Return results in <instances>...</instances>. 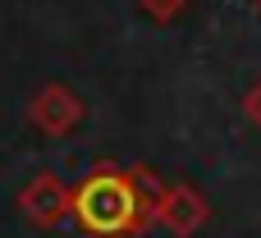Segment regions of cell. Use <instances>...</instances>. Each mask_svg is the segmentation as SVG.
<instances>
[{
  "mask_svg": "<svg viewBox=\"0 0 261 238\" xmlns=\"http://www.w3.org/2000/svg\"><path fill=\"white\" fill-rule=\"evenodd\" d=\"M18 216H23L32 229H60L64 220H73V188H69L60 174L41 170L37 179L23 183V193H18Z\"/></svg>",
  "mask_w": 261,
  "mask_h": 238,
  "instance_id": "obj_2",
  "label": "cell"
},
{
  "mask_svg": "<svg viewBox=\"0 0 261 238\" xmlns=\"http://www.w3.org/2000/svg\"><path fill=\"white\" fill-rule=\"evenodd\" d=\"M161 179L142 165H96L73 183V225L87 238H133L151 225Z\"/></svg>",
  "mask_w": 261,
  "mask_h": 238,
  "instance_id": "obj_1",
  "label": "cell"
},
{
  "mask_svg": "<svg viewBox=\"0 0 261 238\" xmlns=\"http://www.w3.org/2000/svg\"><path fill=\"white\" fill-rule=\"evenodd\" d=\"M142 9H147V14H156V18H170V14H179V9H184V0H142Z\"/></svg>",
  "mask_w": 261,
  "mask_h": 238,
  "instance_id": "obj_5",
  "label": "cell"
},
{
  "mask_svg": "<svg viewBox=\"0 0 261 238\" xmlns=\"http://www.w3.org/2000/svg\"><path fill=\"white\" fill-rule=\"evenodd\" d=\"M243 115H248V119H252V124L261 128V83L252 87V92H248V96H243Z\"/></svg>",
  "mask_w": 261,
  "mask_h": 238,
  "instance_id": "obj_6",
  "label": "cell"
},
{
  "mask_svg": "<svg viewBox=\"0 0 261 238\" xmlns=\"http://www.w3.org/2000/svg\"><path fill=\"white\" fill-rule=\"evenodd\" d=\"M28 119L41 128V133H50V138H64V133H73L78 124H83V101L69 92V87H41L37 96H32V105H28Z\"/></svg>",
  "mask_w": 261,
  "mask_h": 238,
  "instance_id": "obj_4",
  "label": "cell"
},
{
  "mask_svg": "<svg viewBox=\"0 0 261 238\" xmlns=\"http://www.w3.org/2000/svg\"><path fill=\"white\" fill-rule=\"evenodd\" d=\"M206 216H211V206L193 183H161L156 206H151V225H161L174 238H193L206 225Z\"/></svg>",
  "mask_w": 261,
  "mask_h": 238,
  "instance_id": "obj_3",
  "label": "cell"
}]
</instances>
